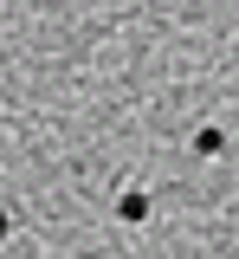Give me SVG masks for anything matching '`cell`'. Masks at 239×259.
Instances as JSON below:
<instances>
[{"instance_id": "6da1fadb", "label": "cell", "mask_w": 239, "mask_h": 259, "mask_svg": "<svg viewBox=\"0 0 239 259\" xmlns=\"http://www.w3.org/2000/svg\"><path fill=\"white\" fill-rule=\"evenodd\" d=\"M0 240H7V214H0Z\"/></svg>"}]
</instances>
